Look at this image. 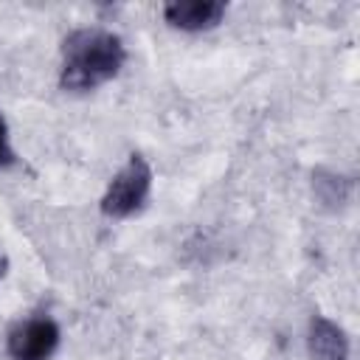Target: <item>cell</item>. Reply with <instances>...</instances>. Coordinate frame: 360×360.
I'll use <instances>...</instances> for the list:
<instances>
[{
	"label": "cell",
	"mask_w": 360,
	"mask_h": 360,
	"mask_svg": "<svg viewBox=\"0 0 360 360\" xmlns=\"http://www.w3.org/2000/svg\"><path fill=\"white\" fill-rule=\"evenodd\" d=\"M228 6L219 0H174L163 6V17L172 28L197 34V31H208L217 28L225 17Z\"/></svg>",
	"instance_id": "4"
},
{
	"label": "cell",
	"mask_w": 360,
	"mask_h": 360,
	"mask_svg": "<svg viewBox=\"0 0 360 360\" xmlns=\"http://www.w3.org/2000/svg\"><path fill=\"white\" fill-rule=\"evenodd\" d=\"M59 323L45 312H34L28 318H20L8 329L6 352L11 360H51L59 349Z\"/></svg>",
	"instance_id": "3"
},
{
	"label": "cell",
	"mask_w": 360,
	"mask_h": 360,
	"mask_svg": "<svg viewBox=\"0 0 360 360\" xmlns=\"http://www.w3.org/2000/svg\"><path fill=\"white\" fill-rule=\"evenodd\" d=\"M152 191V166L143 155L132 152L129 160L118 169L101 197V214L110 219H129L143 211Z\"/></svg>",
	"instance_id": "2"
},
{
	"label": "cell",
	"mask_w": 360,
	"mask_h": 360,
	"mask_svg": "<svg viewBox=\"0 0 360 360\" xmlns=\"http://www.w3.org/2000/svg\"><path fill=\"white\" fill-rule=\"evenodd\" d=\"M307 349H309V360H349V338L326 315H312L307 332Z\"/></svg>",
	"instance_id": "5"
},
{
	"label": "cell",
	"mask_w": 360,
	"mask_h": 360,
	"mask_svg": "<svg viewBox=\"0 0 360 360\" xmlns=\"http://www.w3.org/2000/svg\"><path fill=\"white\" fill-rule=\"evenodd\" d=\"M3 273H6V264H3V259H0V278H3Z\"/></svg>",
	"instance_id": "8"
},
{
	"label": "cell",
	"mask_w": 360,
	"mask_h": 360,
	"mask_svg": "<svg viewBox=\"0 0 360 360\" xmlns=\"http://www.w3.org/2000/svg\"><path fill=\"white\" fill-rule=\"evenodd\" d=\"M127 62L124 39L107 28H76L62 42L59 87L65 93H90L121 73Z\"/></svg>",
	"instance_id": "1"
},
{
	"label": "cell",
	"mask_w": 360,
	"mask_h": 360,
	"mask_svg": "<svg viewBox=\"0 0 360 360\" xmlns=\"http://www.w3.org/2000/svg\"><path fill=\"white\" fill-rule=\"evenodd\" d=\"M315 183L329 186V191H318L321 202H326V205H340V202H346V197H349V183H346L343 177H335V174L326 177L323 172H318V174H315Z\"/></svg>",
	"instance_id": "6"
},
{
	"label": "cell",
	"mask_w": 360,
	"mask_h": 360,
	"mask_svg": "<svg viewBox=\"0 0 360 360\" xmlns=\"http://www.w3.org/2000/svg\"><path fill=\"white\" fill-rule=\"evenodd\" d=\"M14 163H17V152H14V146H11L8 124H6V118H3V112H0V172L8 169V166H14Z\"/></svg>",
	"instance_id": "7"
}]
</instances>
